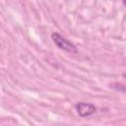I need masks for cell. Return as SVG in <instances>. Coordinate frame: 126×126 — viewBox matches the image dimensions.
Listing matches in <instances>:
<instances>
[{"instance_id":"cell-1","label":"cell","mask_w":126,"mask_h":126,"mask_svg":"<svg viewBox=\"0 0 126 126\" xmlns=\"http://www.w3.org/2000/svg\"><path fill=\"white\" fill-rule=\"evenodd\" d=\"M51 36H52V39H53L54 43H55L59 48L65 50V51H68V52H73V53L77 52L76 46H75L73 43H71L68 39H66L65 37H63L61 34L55 32V33H52Z\"/></svg>"},{"instance_id":"cell-2","label":"cell","mask_w":126,"mask_h":126,"mask_svg":"<svg viewBox=\"0 0 126 126\" xmlns=\"http://www.w3.org/2000/svg\"><path fill=\"white\" fill-rule=\"evenodd\" d=\"M77 111L78 113L82 116V117H86L89 116L93 113H94L95 111V106L92 103H86V102H79L76 105Z\"/></svg>"}]
</instances>
